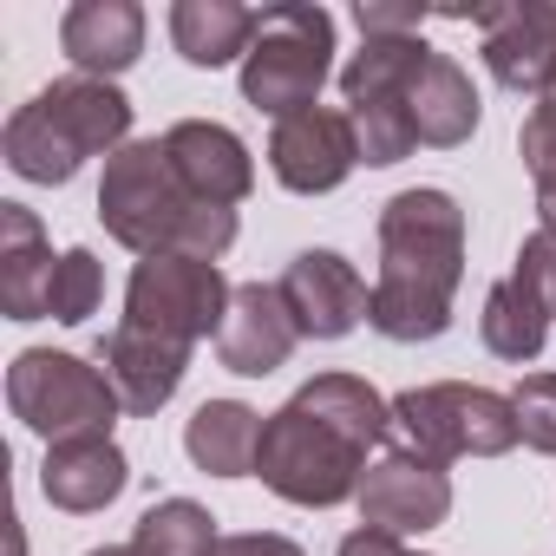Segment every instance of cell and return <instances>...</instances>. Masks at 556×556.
Here are the masks:
<instances>
[{"instance_id": "5b68a950", "label": "cell", "mask_w": 556, "mask_h": 556, "mask_svg": "<svg viewBox=\"0 0 556 556\" xmlns=\"http://www.w3.org/2000/svg\"><path fill=\"white\" fill-rule=\"evenodd\" d=\"M334 73V14L308 8V0H282V8L255 14V40L242 53V99L268 112L275 125L308 112Z\"/></svg>"}, {"instance_id": "1f68e13d", "label": "cell", "mask_w": 556, "mask_h": 556, "mask_svg": "<svg viewBox=\"0 0 556 556\" xmlns=\"http://www.w3.org/2000/svg\"><path fill=\"white\" fill-rule=\"evenodd\" d=\"M536 216H543V236H556V170L536 177Z\"/></svg>"}, {"instance_id": "484cf974", "label": "cell", "mask_w": 556, "mask_h": 556, "mask_svg": "<svg viewBox=\"0 0 556 556\" xmlns=\"http://www.w3.org/2000/svg\"><path fill=\"white\" fill-rule=\"evenodd\" d=\"M99 302H105V268H99V255H92V249H66V255H60V275H53L47 315L66 321V328H79V321L99 315Z\"/></svg>"}, {"instance_id": "8fae6325", "label": "cell", "mask_w": 556, "mask_h": 556, "mask_svg": "<svg viewBox=\"0 0 556 556\" xmlns=\"http://www.w3.org/2000/svg\"><path fill=\"white\" fill-rule=\"evenodd\" d=\"M275 289H282L302 341H341V334H354L374 315V289L354 275V262L334 255V249H302L282 268V282H275Z\"/></svg>"}, {"instance_id": "9c48e42d", "label": "cell", "mask_w": 556, "mask_h": 556, "mask_svg": "<svg viewBox=\"0 0 556 556\" xmlns=\"http://www.w3.org/2000/svg\"><path fill=\"white\" fill-rule=\"evenodd\" d=\"M549 321H556V236H530L517 249V268L484 295V315H478V334L497 361H536L543 341H549Z\"/></svg>"}, {"instance_id": "603a6c76", "label": "cell", "mask_w": 556, "mask_h": 556, "mask_svg": "<svg viewBox=\"0 0 556 556\" xmlns=\"http://www.w3.org/2000/svg\"><path fill=\"white\" fill-rule=\"evenodd\" d=\"M255 40V14L236 0H177L170 8V47L190 66H229Z\"/></svg>"}, {"instance_id": "83f0119b", "label": "cell", "mask_w": 556, "mask_h": 556, "mask_svg": "<svg viewBox=\"0 0 556 556\" xmlns=\"http://www.w3.org/2000/svg\"><path fill=\"white\" fill-rule=\"evenodd\" d=\"M517 151H523V164H530L536 177L556 170V73H549V86L536 92V105H530V118H523V131H517Z\"/></svg>"}, {"instance_id": "7402d4cb", "label": "cell", "mask_w": 556, "mask_h": 556, "mask_svg": "<svg viewBox=\"0 0 556 556\" xmlns=\"http://www.w3.org/2000/svg\"><path fill=\"white\" fill-rule=\"evenodd\" d=\"M413 131L432 151H452V144H465L478 131V92H471L458 60H445V53L426 60V73L413 86Z\"/></svg>"}, {"instance_id": "44dd1931", "label": "cell", "mask_w": 556, "mask_h": 556, "mask_svg": "<svg viewBox=\"0 0 556 556\" xmlns=\"http://www.w3.org/2000/svg\"><path fill=\"white\" fill-rule=\"evenodd\" d=\"M432 47L419 34H367L361 53L341 66V92L348 105H374V99H413L419 73H426Z\"/></svg>"}, {"instance_id": "30bf717a", "label": "cell", "mask_w": 556, "mask_h": 556, "mask_svg": "<svg viewBox=\"0 0 556 556\" xmlns=\"http://www.w3.org/2000/svg\"><path fill=\"white\" fill-rule=\"evenodd\" d=\"M354 504H361V523H367V530L413 536V530L445 523V510H452V478H445V465L419 458L413 445H387V452L367 465Z\"/></svg>"}, {"instance_id": "ffe728a7", "label": "cell", "mask_w": 556, "mask_h": 556, "mask_svg": "<svg viewBox=\"0 0 556 556\" xmlns=\"http://www.w3.org/2000/svg\"><path fill=\"white\" fill-rule=\"evenodd\" d=\"M184 452L210 478H242L255 471V452H262V413H249L242 400H203L184 426Z\"/></svg>"}, {"instance_id": "ac0fdd59", "label": "cell", "mask_w": 556, "mask_h": 556, "mask_svg": "<svg viewBox=\"0 0 556 556\" xmlns=\"http://www.w3.org/2000/svg\"><path fill=\"white\" fill-rule=\"evenodd\" d=\"M53 275L60 262L40 236V216L27 203H0V308L8 321H47Z\"/></svg>"}, {"instance_id": "cb8c5ba5", "label": "cell", "mask_w": 556, "mask_h": 556, "mask_svg": "<svg viewBox=\"0 0 556 556\" xmlns=\"http://www.w3.org/2000/svg\"><path fill=\"white\" fill-rule=\"evenodd\" d=\"M216 517L203 510V504H190V497H164V504H151L144 517H138V530H131V549L138 556H216Z\"/></svg>"}, {"instance_id": "f546056e", "label": "cell", "mask_w": 556, "mask_h": 556, "mask_svg": "<svg viewBox=\"0 0 556 556\" xmlns=\"http://www.w3.org/2000/svg\"><path fill=\"white\" fill-rule=\"evenodd\" d=\"M216 556H302L289 536H275V530H242V536H223Z\"/></svg>"}, {"instance_id": "4fadbf2b", "label": "cell", "mask_w": 556, "mask_h": 556, "mask_svg": "<svg viewBox=\"0 0 556 556\" xmlns=\"http://www.w3.org/2000/svg\"><path fill=\"white\" fill-rule=\"evenodd\" d=\"M445 21L484 27V66L510 92H543L556 73V8L549 0H517V8H445Z\"/></svg>"}, {"instance_id": "8992f818", "label": "cell", "mask_w": 556, "mask_h": 556, "mask_svg": "<svg viewBox=\"0 0 556 556\" xmlns=\"http://www.w3.org/2000/svg\"><path fill=\"white\" fill-rule=\"evenodd\" d=\"M517 406L491 387H465V380H445V387H413L393 400V445H413L419 458L432 465H452V458H504L517 445Z\"/></svg>"}, {"instance_id": "d6986e66", "label": "cell", "mask_w": 556, "mask_h": 556, "mask_svg": "<svg viewBox=\"0 0 556 556\" xmlns=\"http://www.w3.org/2000/svg\"><path fill=\"white\" fill-rule=\"evenodd\" d=\"M60 47L73 53L79 73L112 79L144 53V14L131 0H79V8H66V21H60Z\"/></svg>"}, {"instance_id": "2e32d148", "label": "cell", "mask_w": 556, "mask_h": 556, "mask_svg": "<svg viewBox=\"0 0 556 556\" xmlns=\"http://www.w3.org/2000/svg\"><path fill=\"white\" fill-rule=\"evenodd\" d=\"M99 367H105V380L118 387V400H125V413H157L177 387H184V367H190V348H177V341H157V334H144V328H112L105 341H99Z\"/></svg>"}, {"instance_id": "d6a6232c", "label": "cell", "mask_w": 556, "mask_h": 556, "mask_svg": "<svg viewBox=\"0 0 556 556\" xmlns=\"http://www.w3.org/2000/svg\"><path fill=\"white\" fill-rule=\"evenodd\" d=\"M86 556H138L131 543H118V549H86Z\"/></svg>"}, {"instance_id": "4316f807", "label": "cell", "mask_w": 556, "mask_h": 556, "mask_svg": "<svg viewBox=\"0 0 556 556\" xmlns=\"http://www.w3.org/2000/svg\"><path fill=\"white\" fill-rule=\"evenodd\" d=\"M510 406H517L523 445H536V452L556 458V374H530V380L510 393Z\"/></svg>"}, {"instance_id": "9a60e30c", "label": "cell", "mask_w": 556, "mask_h": 556, "mask_svg": "<svg viewBox=\"0 0 556 556\" xmlns=\"http://www.w3.org/2000/svg\"><path fill=\"white\" fill-rule=\"evenodd\" d=\"M164 157H170L177 184H184L197 203H223V210H236V203L249 197V184H255V164H249L242 138H236L229 125H210V118H184V125H170V131H164Z\"/></svg>"}, {"instance_id": "4dcf8cb0", "label": "cell", "mask_w": 556, "mask_h": 556, "mask_svg": "<svg viewBox=\"0 0 556 556\" xmlns=\"http://www.w3.org/2000/svg\"><path fill=\"white\" fill-rule=\"evenodd\" d=\"M341 556H413L400 536H387V530H354L348 543H341Z\"/></svg>"}, {"instance_id": "52a82bcc", "label": "cell", "mask_w": 556, "mask_h": 556, "mask_svg": "<svg viewBox=\"0 0 556 556\" xmlns=\"http://www.w3.org/2000/svg\"><path fill=\"white\" fill-rule=\"evenodd\" d=\"M8 406L21 426L47 432L53 445L86 439V432H112V419L125 413L105 367H92L79 354H53V348H34L8 367Z\"/></svg>"}, {"instance_id": "277c9868", "label": "cell", "mask_w": 556, "mask_h": 556, "mask_svg": "<svg viewBox=\"0 0 556 556\" xmlns=\"http://www.w3.org/2000/svg\"><path fill=\"white\" fill-rule=\"evenodd\" d=\"M125 131H131V99L112 79L73 73V79H53L47 92H34L8 118L0 157H8V170L27 177V184H66L86 157H99V151L118 157Z\"/></svg>"}, {"instance_id": "6da1fadb", "label": "cell", "mask_w": 556, "mask_h": 556, "mask_svg": "<svg viewBox=\"0 0 556 556\" xmlns=\"http://www.w3.org/2000/svg\"><path fill=\"white\" fill-rule=\"evenodd\" d=\"M380 439H393V400H380L354 374H321L282 413L262 419L255 478L289 504L328 510V504L361 497L367 445Z\"/></svg>"}, {"instance_id": "7a4b0ae2", "label": "cell", "mask_w": 556, "mask_h": 556, "mask_svg": "<svg viewBox=\"0 0 556 556\" xmlns=\"http://www.w3.org/2000/svg\"><path fill=\"white\" fill-rule=\"evenodd\" d=\"M465 282V210L445 190H400L380 210L374 328L387 341H439Z\"/></svg>"}, {"instance_id": "d4e9b609", "label": "cell", "mask_w": 556, "mask_h": 556, "mask_svg": "<svg viewBox=\"0 0 556 556\" xmlns=\"http://www.w3.org/2000/svg\"><path fill=\"white\" fill-rule=\"evenodd\" d=\"M354 138H361V164H400L419 151L413 131V99H374V105H348Z\"/></svg>"}, {"instance_id": "f1b7e54d", "label": "cell", "mask_w": 556, "mask_h": 556, "mask_svg": "<svg viewBox=\"0 0 556 556\" xmlns=\"http://www.w3.org/2000/svg\"><path fill=\"white\" fill-rule=\"evenodd\" d=\"M354 21H361V40L367 34H419L432 21V8H413V0H406V8H393V0H361Z\"/></svg>"}, {"instance_id": "5bb4252c", "label": "cell", "mask_w": 556, "mask_h": 556, "mask_svg": "<svg viewBox=\"0 0 556 556\" xmlns=\"http://www.w3.org/2000/svg\"><path fill=\"white\" fill-rule=\"evenodd\" d=\"M295 341H302V328H295L282 289L249 282V289L229 295V315H223V334H216V361H223L229 374L262 380V374H275V367H289Z\"/></svg>"}, {"instance_id": "ba28073f", "label": "cell", "mask_w": 556, "mask_h": 556, "mask_svg": "<svg viewBox=\"0 0 556 556\" xmlns=\"http://www.w3.org/2000/svg\"><path fill=\"white\" fill-rule=\"evenodd\" d=\"M229 295L236 289L223 282V268L203 255H144L125 282V328L197 348L203 334H223Z\"/></svg>"}, {"instance_id": "3957f363", "label": "cell", "mask_w": 556, "mask_h": 556, "mask_svg": "<svg viewBox=\"0 0 556 556\" xmlns=\"http://www.w3.org/2000/svg\"><path fill=\"white\" fill-rule=\"evenodd\" d=\"M99 216L138 255H203V262H216L236 242V210L197 203L177 184V170L164 157V138H138L105 164Z\"/></svg>"}, {"instance_id": "e0dca14e", "label": "cell", "mask_w": 556, "mask_h": 556, "mask_svg": "<svg viewBox=\"0 0 556 556\" xmlns=\"http://www.w3.org/2000/svg\"><path fill=\"white\" fill-rule=\"evenodd\" d=\"M125 478H131V465H125V452L112 445V432L60 439V445L47 452V465H40V491H47V504L73 510V517L105 510V504L125 491Z\"/></svg>"}, {"instance_id": "7c38bea8", "label": "cell", "mask_w": 556, "mask_h": 556, "mask_svg": "<svg viewBox=\"0 0 556 556\" xmlns=\"http://www.w3.org/2000/svg\"><path fill=\"white\" fill-rule=\"evenodd\" d=\"M354 164H361L354 118L348 112H328V105H308V112L282 118V125H275V138H268V170L282 177V190H295V197L341 190Z\"/></svg>"}]
</instances>
